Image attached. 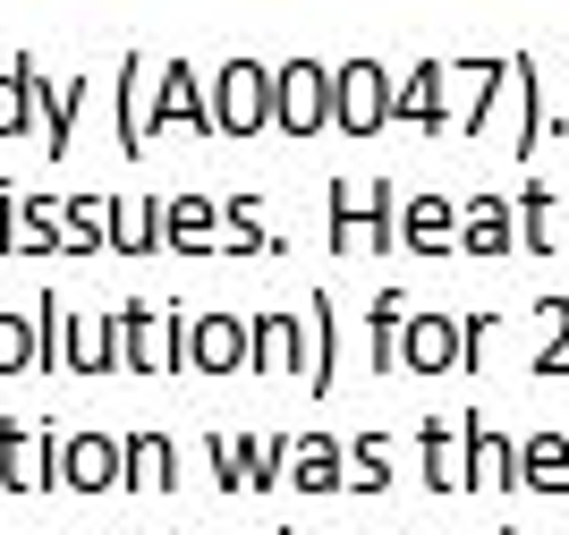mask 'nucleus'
<instances>
[{
	"label": "nucleus",
	"instance_id": "7ed1b4c3",
	"mask_svg": "<svg viewBox=\"0 0 569 535\" xmlns=\"http://www.w3.org/2000/svg\"><path fill=\"white\" fill-rule=\"evenodd\" d=\"M408 357H417V366H442V357H451V331H442V324H426V331H417V349H408Z\"/></svg>",
	"mask_w": 569,
	"mask_h": 535
},
{
	"label": "nucleus",
	"instance_id": "f03ea898",
	"mask_svg": "<svg viewBox=\"0 0 569 535\" xmlns=\"http://www.w3.org/2000/svg\"><path fill=\"white\" fill-rule=\"evenodd\" d=\"M315 77H323V69H289V86H281L289 128H315Z\"/></svg>",
	"mask_w": 569,
	"mask_h": 535
},
{
	"label": "nucleus",
	"instance_id": "f257e3e1",
	"mask_svg": "<svg viewBox=\"0 0 569 535\" xmlns=\"http://www.w3.org/2000/svg\"><path fill=\"white\" fill-rule=\"evenodd\" d=\"M263 102H272V86L256 93V69H230V128H256Z\"/></svg>",
	"mask_w": 569,
	"mask_h": 535
}]
</instances>
